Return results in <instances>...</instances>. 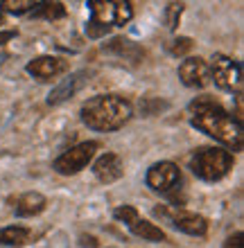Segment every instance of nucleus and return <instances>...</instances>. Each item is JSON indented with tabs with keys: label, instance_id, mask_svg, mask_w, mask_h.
Here are the masks:
<instances>
[{
	"label": "nucleus",
	"instance_id": "f257e3e1",
	"mask_svg": "<svg viewBox=\"0 0 244 248\" xmlns=\"http://www.w3.org/2000/svg\"><path fill=\"white\" fill-rule=\"evenodd\" d=\"M190 111H192L190 124L195 129L204 131L206 136L215 138L217 142L226 144L233 151L242 149V140H244L242 124H240V120L233 118L228 111H224L217 102H212L208 97L195 99L190 104Z\"/></svg>",
	"mask_w": 244,
	"mask_h": 248
},
{
	"label": "nucleus",
	"instance_id": "f03ea898",
	"mask_svg": "<svg viewBox=\"0 0 244 248\" xmlns=\"http://www.w3.org/2000/svg\"><path fill=\"white\" fill-rule=\"evenodd\" d=\"M131 102L120 95H98L88 99L80 111L81 122L93 131H118L131 120Z\"/></svg>",
	"mask_w": 244,
	"mask_h": 248
},
{
	"label": "nucleus",
	"instance_id": "7ed1b4c3",
	"mask_svg": "<svg viewBox=\"0 0 244 248\" xmlns=\"http://www.w3.org/2000/svg\"><path fill=\"white\" fill-rule=\"evenodd\" d=\"M233 156L222 147H201L190 156L192 174L206 183H217L233 170Z\"/></svg>",
	"mask_w": 244,
	"mask_h": 248
},
{
	"label": "nucleus",
	"instance_id": "20e7f679",
	"mask_svg": "<svg viewBox=\"0 0 244 248\" xmlns=\"http://www.w3.org/2000/svg\"><path fill=\"white\" fill-rule=\"evenodd\" d=\"M145 181L154 192L170 196L172 201L177 203V192L181 189V171H179V167L174 163H170V160L154 163L152 167L147 170Z\"/></svg>",
	"mask_w": 244,
	"mask_h": 248
},
{
	"label": "nucleus",
	"instance_id": "39448f33",
	"mask_svg": "<svg viewBox=\"0 0 244 248\" xmlns=\"http://www.w3.org/2000/svg\"><path fill=\"white\" fill-rule=\"evenodd\" d=\"M88 9H91V20L104 27L127 25L133 16L131 2H122V0H91Z\"/></svg>",
	"mask_w": 244,
	"mask_h": 248
},
{
	"label": "nucleus",
	"instance_id": "423d86ee",
	"mask_svg": "<svg viewBox=\"0 0 244 248\" xmlns=\"http://www.w3.org/2000/svg\"><path fill=\"white\" fill-rule=\"evenodd\" d=\"M98 149H99V142H95V140L75 144V147H70L68 151H64V154L54 160V170L59 171L61 176H73V174H80L86 165L95 158V151Z\"/></svg>",
	"mask_w": 244,
	"mask_h": 248
},
{
	"label": "nucleus",
	"instance_id": "0eeeda50",
	"mask_svg": "<svg viewBox=\"0 0 244 248\" xmlns=\"http://www.w3.org/2000/svg\"><path fill=\"white\" fill-rule=\"evenodd\" d=\"M113 217H115L118 221L125 223L136 237H143L147 242H165V237H167L163 228H159L156 223L143 219L133 205H120V208L113 210Z\"/></svg>",
	"mask_w": 244,
	"mask_h": 248
},
{
	"label": "nucleus",
	"instance_id": "6e6552de",
	"mask_svg": "<svg viewBox=\"0 0 244 248\" xmlns=\"http://www.w3.org/2000/svg\"><path fill=\"white\" fill-rule=\"evenodd\" d=\"M154 215L165 217L167 221L174 226L177 230L185 232V235H192V237H204L208 232V221H206L201 215L197 212H188V210H170V208H154Z\"/></svg>",
	"mask_w": 244,
	"mask_h": 248
},
{
	"label": "nucleus",
	"instance_id": "1a4fd4ad",
	"mask_svg": "<svg viewBox=\"0 0 244 248\" xmlns=\"http://www.w3.org/2000/svg\"><path fill=\"white\" fill-rule=\"evenodd\" d=\"M208 72H211V81L224 88V91H233L238 88L240 81H242V68H240L238 61H233L231 57H224V54H215L208 63Z\"/></svg>",
	"mask_w": 244,
	"mask_h": 248
},
{
	"label": "nucleus",
	"instance_id": "9d476101",
	"mask_svg": "<svg viewBox=\"0 0 244 248\" xmlns=\"http://www.w3.org/2000/svg\"><path fill=\"white\" fill-rule=\"evenodd\" d=\"M25 70L39 81H50L68 70V61L61 57H52V54H43V57H36L30 61L25 65Z\"/></svg>",
	"mask_w": 244,
	"mask_h": 248
},
{
	"label": "nucleus",
	"instance_id": "9b49d317",
	"mask_svg": "<svg viewBox=\"0 0 244 248\" xmlns=\"http://www.w3.org/2000/svg\"><path fill=\"white\" fill-rule=\"evenodd\" d=\"M88 79H91V72H88V70L73 72L70 77H66L61 84H57L52 91H50V95H48V104L57 106V104H64L66 99L75 97V95H77V93H80L81 88L88 84Z\"/></svg>",
	"mask_w": 244,
	"mask_h": 248
},
{
	"label": "nucleus",
	"instance_id": "f8f14e48",
	"mask_svg": "<svg viewBox=\"0 0 244 248\" xmlns=\"http://www.w3.org/2000/svg\"><path fill=\"white\" fill-rule=\"evenodd\" d=\"M179 79L188 88H206V86L211 84L208 63L204 59H199V57H190V59L181 61V65H179Z\"/></svg>",
	"mask_w": 244,
	"mask_h": 248
},
{
	"label": "nucleus",
	"instance_id": "ddd939ff",
	"mask_svg": "<svg viewBox=\"0 0 244 248\" xmlns=\"http://www.w3.org/2000/svg\"><path fill=\"white\" fill-rule=\"evenodd\" d=\"M93 174L98 178L99 183H115L122 178L125 174V165H122V158L118 154H113V151H106L102 156L93 163Z\"/></svg>",
	"mask_w": 244,
	"mask_h": 248
},
{
	"label": "nucleus",
	"instance_id": "4468645a",
	"mask_svg": "<svg viewBox=\"0 0 244 248\" xmlns=\"http://www.w3.org/2000/svg\"><path fill=\"white\" fill-rule=\"evenodd\" d=\"M48 201L41 192H25V194L16 196L14 201V212L16 217H36L46 210Z\"/></svg>",
	"mask_w": 244,
	"mask_h": 248
},
{
	"label": "nucleus",
	"instance_id": "2eb2a0df",
	"mask_svg": "<svg viewBox=\"0 0 244 248\" xmlns=\"http://www.w3.org/2000/svg\"><path fill=\"white\" fill-rule=\"evenodd\" d=\"M104 50L118 54V57H122V59H127V61H138L140 57H143V50H140L136 43H131V41H127V39H113L111 43L104 46Z\"/></svg>",
	"mask_w": 244,
	"mask_h": 248
},
{
	"label": "nucleus",
	"instance_id": "dca6fc26",
	"mask_svg": "<svg viewBox=\"0 0 244 248\" xmlns=\"http://www.w3.org/2000/svg\"><path fill=\"white\" fill-rule=\"evenodd\" d=\"M30 228H23V226H7V228H0V246H23V244L30 242Z\"/></svg>",
	"mask_w": 244,
	"mask_h": 248
},
{
	"label": "nucleus",
	"instance_id": "f3484780",
	"mask_svg": "<svg viewBox=\"0 0 244 248\" xmlns=\"http://www.w3.org/2000/svg\"><path fill=\"white\" fill-rule=\"evenodd\" d=\"M32 16L48 20H59L66 16V5L64 2H34Z\"/></svg>",
	"mask_w": 244,
	"mask_h": 248
},
{
	"label": "nucleus",
	"instance_id": "a211bd4d",
	"mask_svg": "<svg viewBox=\"0 0 244 248\" xmlns=\"http://www.w3.org/2000/svg\"><path fill=\"white\" fill-rule=\"evenodd\" d=\"M34 2L32 0H2L0 2V9L7 14H25V12H32Z\"/></svg>",
	"mask_w": 244,
	"mask_h": 248
},
{
	"label": "nucleus",
	"instance_id": "6ab92c4d",
	"mask_svg": "<svg viewBox=\"0 0 244 248\" xmlns=\"http://www.w3.org/2000/svg\"><path fill=\"white\" fill-rule=\"evenodd\" d=\"M167 50H170V54H174V57H183L185 52L192 50V41L185 39V36H179V39L167 43Z\"/></svg>",
	"mask_w": 244,
	"mask_h": 248
},
{
	"label": "nucleus",
	"instance_id": "aec40b11",
	"mask_svg": "<svg viewBox=\"0 0 244 248\" xmlns=\"http://www.w3.org/2000/svg\"><path fill=\"white\" fill-rule=\"evenodd\" d=\"M181 12H183V5H177V2L167 5V27H170V30H177Z\"/></svg>",
	"mask_w": 244,
	"mask_h": 248
},
{
	"label": "nucleus",
	"instance_id": "412c9836",
	"mask_svg": "<svg viewBox=\"0 0 244 248\" xmlns=\"http://www.w3.org/2000/svg\"><path fill=\"white\" fill-rule=\"evenodd\" d=\"M109 32H111V27L99 25V23H95V20H88V23H86V34H88L91 39H99V36H106Z\"/></svg>",
	"mask_w": 244,
	"mask_h": 248
},
{
	"label": "nucleus",
	"instance_id": "4be33fe9",
	"mask_svg": "<svg viewBox=\"0 0 244 248\" xmlns=\"http://www.w3.org/2000/svg\"><path fill=\"white\" fill-rule=\"evenodd\" d=\"M224 248H244V235L242 232H233V235L226 237Z\"/></svg>",
	"mask_w": 244,
	"mask_h": 248
},
{
	"label": "nucleus",
	"instance_id": "5701e85b",
	"mask_svg": "<svg viewBox=\"0 0 244 248\" xmlns=\"http://www.w3.org/2000/svg\"><path fill=\"white\" fill-rule=\"evenodd\" d=\"M80 246L81 248H98L99 242L93 235H80Z\"/></svg>",
	"mask_w": 244,
	"mask_h": 248
},
{
	"label": "nucleus",
	"instance_id": "b1692460",
	"mask_svg": "<svg viewBox=\"0 0 244 248\" xmlns=\"http://www.w3.org/2000/svg\"><path fill=\"white\" fill-rule=\"evenodd\" d=\"M0 27H2V16H0Z\"/></svg>",
	"mask_w": 244,
	"mask_h": 248
}]
</instances>
